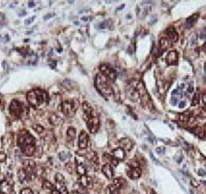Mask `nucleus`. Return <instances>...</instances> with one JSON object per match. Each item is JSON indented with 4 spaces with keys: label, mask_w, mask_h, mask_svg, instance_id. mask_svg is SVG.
I'll use <instances>...</instances> for the list:
<instances>
[{
    "label": "nucleus",
    "mask_w": 206,
    "mask_h": 194,
    "mask_svg": "<svg viewBox=\"0 0 206 194\" xmlns=\"http://www.w3.org/2000/svg\"><path fill=\"white\" fill-rule=\"evenodd\" d=\"M27 100L30 105L34 107H39L42 104H47L49 102L50 98L46 91L41 89H33L31 91L27 92Z\"/></svg>",
    "instance_id": "1"
},
{
    "label": "nucleus",
    "mask_w": 206,
    "mask_h": 194,
    "mask_svg": "<svg viewBox=\"0 0 206 194\" xmlns=\"http://www.w3.org/2000/svg\"><path fill=\"white\" fill-rule=\"evenodd\" d=\"M128 84L131 85L132 87H134L135 89H136V91L138 92V95H139L140 102L142 103L143 107H153L152 99H150L149 92H147L146 88H145L144 84H143L141 81H138L136 79H132V80L129 81Z\"/></svg>",
    "instance_id": "2"
},
{
    "label": "nucleus",
    "mask_w": 206,
    "mask_h": 194,
    "mask_svg": "<svg viewBox=\"0 0 206 194\" xmlns=\"http://www.w3.org/2000/svg\"><path fill=\"white\" fill-rule=\"evenodd\" d=\"M109 81L102 74H98L95 79V87L98 92L104 97H111L114 95V89L109 84Z\"/></svg>",
    "instance_id": "3"
},
{
    "label": "nucleus",
    "mask_w": 206,
    "mask_h": 194,
    "mask_svg": "<svg viewBox=\"0 0 206 194\" xmlns=\"http://www.w3.org/2000/svg\"><path fill=\"white\" fill-rule=\"evenodd\" d=\"M85 119H86V123L90 132L96 133L99 129V118H98L96 112L94 110L90 116H85Z\"/></svg>",
    "instance_id": "4"
},
{
    "label": "nucleus",
    "mask_w": 206,
    "mask_h": 194,
    "mask_svg": "<svg viewBox=\"0 0 206 194\" xmlns=\"http://www.w3.org/2000/svg\"><path fill=\"white\" fill-rule=\"evenodd\" d=\"M18 145L20 148L26 147L29 145H35V140L34 137L27 131H22L20 132L19 136H18Z\"/></svg>",
    "instance_id": "5"
},
{
    "label": "nucleus",
    "mask_w": 206,
    "mask_h": 194,
    "mask_svg": "<svg viewBox=\"0 0 206 194\" xmlns=\"http://www.w3.org/2000/svg\"><path fill=\"white\" fill-rule=\"evenodd\" d=\"M100 74L104 75L109 82H114L115 79H117V72H115V70L112 69L111 67L106 64H102L100 66Z\"/></svg>",
    "instance_id": "6"
},
{
    "label": "nucleus",
    "mask_w": 206,
    "mask_h": 194,
    "mask_svg": "<svg viewBox=\"0 0 206 194\" xmlns=\"http://www.w3.org/2000/svg\"><path fill=\"white\" fill-rule=\"evenodd\" d=\"M9 112L14 117L20 118L23 114V105L18 100H12L11 102V105H9Z\"/></svg>",
    "instance_id": "7"
},
{
    "label": "nucleus",
    "mask_w": 206,
    "mask_h": 194,
    "mask_svg": "<svg viewBox=\"0 0 206 194\" xmlns=\"http://www.w3.org/2000/svg\"><path fill=\"white\" fill-rule=\"evenodd\" d=\"M61 110L62 113L67 116V117H73L75 115V107L73 105V103H72V100L71 101H63L61 103Z\"/></svg>",
    "instance_id": "8"
},
{
    "label": "nucleus",
    "mask_w": 206,
    "mask_h": 194,
    "mask_svg": "<svg viewBox=\"0 0 206 194\" xmlns=\"http://www.w3.org/2000/svg\"><path fill=\"white\" fill-rule=\"evenodd\" d=\"M126 94H127V97L129 98V99H131L132 101H134V102L140 101L139 95H138V92L136 91V89L129 84H128L126 87Z\"/></svg>",
    "instance_id": "9"
},
{
    "label": "nucleus",
    "mask_w": 206,
    "mask_h": 194,
    "mask_svg": "<svg viewBox=\"0 0 206 194\" xmlns=\"http://www.w3.org/2000/svg\"><path fill=\"white\" fill-rule=\"evenodd\" d=\"M14 190V186L8 181L4 180L0 182V193L1 194H11Z\"/></svg>",
    "instance_id": "10"
},
{
    "label": "nucleus",
    "mask_w": 206,
    "mask_h": 194,
    "mask_svg": "<svg viewBox=\"0 0 206 194\" xmlns=\"http://www.w3.org/2000/svg\"><path fill=\"white\" fill-rule=\"evenodd\" d=\"M88 143H89V135L87 134L86 131H80L79 136V148L82 150L87 149Z\"/></svg>",
    "instance_id": "11"
},
{
    "label": "nucleus",
    "mask_w": 206,
    "mask_h": 194,
    "mask_svg": "<svg viewBox=\"0 0 206 194\" xmlns=\"http://www.w3.org/2000/svg\"><path fill=\"white\" fill-rule=\"evenodd\" d=\"M172 41L169 39V37L167 36H163L161 37L159 40V49L161 52H165L169 49V47H171Z\"/></svg>",
    "instance_id": "12"
},
{
    "label": "nucleus",
    "mask_w": 206,
    "mask_h": 194,
    "mask_svg": "<svg viewBox=\"0 0 206 194\" xmlns=\"http://www.w3.org/2000/svg\"><path fill=\"white\" fill-rule=\"evenodd\" d=\"M165 60H166V63L168 65H176L177 64V61H178V54L176 51H170L169 53L167 54L166 58H165Z\"/></svg>",
    "instance_id": "13"
},
{
    "label": "nucleus",
    "mask_w": 206,
    "mask_h": 194,
    "mask_svg": "<svg viewBox=\"0 0 206 194\" xmlns=\"http://www.w3.org/2000/svg\"><path fill=\"white\" fill-rule=\"evenodd\" d=\"M120 148L124 151H131L133 148V142L130 138L124 137L120 140Z\"/></svg>",
    "instance_id": "14"
},
{
    "label": "nucleus",
    "mask_w": 206,
    "mask_h": 194,
    "mask_svg": "<svg viewBox=\"0 0 206 194\" xmlns=\"http://www.w3.org/2000/svg\"><path fill=\"white\" fill-rule=\"evenodd\" d=\"M102 173L107 179H112L114 178V168H112L111 164L106 163L102 166Z\"/></svg>",
    "instance_id": "15"
},
{
    "label": "nucleus",
    "mask_w": 206,
    "mask_h": 194,
    "mask_svg": "<svg viewBox=\"0 0 206 194\" xmlns=\"http://www.w3.org/2000/svg\"><path fill=\"white\" fill-rule=\"evenodd\" d=\"M165 32H166V34H167V37H169V39L171 40L172 42H176L178 40V34H177L176 30L173 28V27H168Z\"/></svg>",
    "instance_id": "16"
},
{
    "label": "nucleus",
    "mask_w": 206,
    "mask_h": 194,
    "mask_svg": "<svg viewBox=\"0 0 206 194\" xmlns=\"http://www.w3.org/2000/svg\"><path fill=\"white\" fill-rule=\"evenodd\" d=\"M150 8H152V7L150 6L146 7V4H144V3L140 4V5L137 7V14H138V16H139V18H143L146 16V15L150 12Z\"/></svg>",
    "instance_id": "17"
},
{
    "label": "nucleus",
    "mask_w": 206,
    "mask_h": 194,
    "mask_svg": "<svg viewBox=\"0 0 206 194\" xmlns=\"http://www.w3.org/2000/svg\"><path fill=\"white\" fill-rule=\"evenodd\" d=\"M128 176H129L130 179H132V180H137V179H139L140 176H141V169H140V167L130 168V170L128 171Z\"/></svg>",
    "instance_id": "18"
},
{
    "label": "nucleus",
    "mask_w": 206,
    "mask_h": 194,
    "mask_svg": "<svg viewBox=\"0 0 206 194\" xmlns=\"http://www.w3.org/2000/svg\"><path fill=\"white\" fill-rule=\"evenodd\" d=\"M112 157L115 158V159L119 160V161L124 160V158H125V152H124V150H123V149H121V148L114 149V150L112 151Z\"/></svg>",
    "instance_id": "19"
},
{
    "label": "nucleus",
    "mask_w": 206,
    "mask_h": 194,
    "mask_svg": "<svg viewBox=\"0 0 206 194\" xmlns=\"http://www.w3.org/2000/svg\"><path fill=\"white\" fill-rule=\"evenodd\" d=\"M21 150L26 156H33L35 151H36V147H35V145H29L26 146V147H23Z\"/></svg>",
    "instance_id": "20"
},
{
    "label": "nucleus",
    "mask_w": 206,
    "mask_h": 194,
    "mask_svg": "<svg viewBox=\"0 0 206 194\" xmlns=\"http://www.w3.org/2000/svg\"><path fill=\"white\" fill-rule=\"evenodd\" d=\"M114 185L119 189V190H121V189L126 188L127 182H126V180L123 179V178H114Z\"/></svg>",
    "instance_id": "21"
},
{
    "label": "nucleus",
    "mask_w": 206,
    "mask_h": 194,
    "mask_svg": "<svg viewBox=\"0 0 206 194\" xmlns=\"http://www.w3.org/2000/svg\"><path fill=\"white\" fill-rule=\"evenodd\" d=\"M79 183L85 188H90L92 186V180L88 176H82L79 180Z\"/></svg>",
    "instance_id": "22"
},
{
    "label": "nucleus",
    "mask_w": 206,
    "mask_h": 194,
    "mask_svg": "<svg viewBox=\"0 0 206 194\" xmlns=\"http://www.w3.org/2000/svg\"><path fill=\"white\" fill-rule=\"evenodd\" d=\"M49 120H50V122H51V124H52V125H54V126L60 125V124H61V122H62V121H61V118H60L58 115L54 114V113H52V114L50 115Z\"/></svg>",
    "instance_id": "23"
},
{
    "label": "nucleus",
    "mask_w": 206,
    "mask_h": 194,
    "mask_svg": "<svg viewBox=\"0 0 206 194\" xmlns=\"http://www.w3.org/2000/svg\"><path fill=\"white\" fill-rule=\"evenodd\" d=\"M82 110H84L85 116H90L93 112H94V109H93V107L88 101H84V102H82Z\"/></svg>",
    "instance_id": "24"
},
{
    "label": "nucleus",
    "mask_w": 206,
    "mask_h": 194,
    "mask_svg": "<svg viewBox=\"0 0 206 194\" xmlns=\"http://www.w3.org/2000/svg\"><path fill=\"white\" fill-rule=\"evenodd\" d=\"M191 131L194 132L196 135H197L198 137L200 138H204L205 136V128L204 127H200V126H198V127H195L194 129H191Z\"/></svg>",
    "instance_id": "25"
},
{
    "label": "nucleus",
    "mask_w": 206,
    "mask_h": 194,
    "mask_svg": "<svg viewBox=\"0 0 206 194\" xmlns=\"http://www.w3.org/2000/svg\"><path fill=\"white\" fill-rule=\"evenodd\" d=\"M11 133H7L5 136L3 137V145L5 146L6 148H9L11 146L12 142H14V140H12V136H11Z\"/></svg>",
    "instance_id": "26"
},
{
    "label": "nucleus",
    "mask_w": 206,
    "mask_h": 194,
    "mask_svg": "<svg viewBox=\"0 0 206 194\" xmlns=\"http://www.w3.org/2000/svg\"><path fill=\"white\" fill-rule=\"evenodd\" d=\"M67 136H68L69 140H73L75 136H76V130L74 127H69L67 130Z\"/></svg>",
    "instance_id": "27"
},
{
    "label": "nucleus",
    "mask_w": 206,
    "mask_h": 194,
    "mask_svg": "<svg viewBox=\"0 0 206 194\" xmlns=\"http://www.w3.org/2000/svg\"><path fill=\"white\" fill-rule=\"evenodd\" d=\"M76 173H77V175L80 176V177H82V176H86L87 169H86V167L84 166V164H79V165H77Z\"/></svg>",
    "instance_id": "28"
},
{
    "label": "nucleus",
    "mask_w": 206,
    "mask_h": 194,
    "mask_svg": "<svg viewBox=\"0 0 206 194\" xmlns=\"http://www.w3.org/2000/svg\"><path fill=\"white\" fill-rule=\"evenodd\" d=\"M198 17H199V15L196 14L195 16L193 15V16H191L190 18H188V19H187V24H188V26H193V25H194V24L196 23V21H197Z\"/></svg>",
    "instance_id": "29"
},
{
    "label": "nucleus",
    "mask_w": 206,
    "mask_h": 194,
    "mask_svg": "<svg viewBox=\"0 0 206 194\" xmlns=\"http://www.w3.org/2000/svg\"><path fill=\"white\" fill-rule=\"evenodd\" d=\"M119 193H120V190L115 187L114 184H112V185H109L108 187H107V194H119Z\"/></svg>",
    "instance_id": "30"
},
{
    "label": "nucleus",
    "mask_w": 206,
    "mask_h": 194,
    "mask_svg": "<svg viewBox=\"0 0 206 194\" xmlns=\"http://www.w3.org/2000/svg\"><path fill=\"white\" fill-rule=\"evenodd\" d=\"M19 179H20L21 182H25L26 180H28V176H27L26 171H25L24 169L19 170Z\"/></svg>",
    "instance_id": "31"
},
{
    "label": "nucleus",
    "mask_w": 206,
    "mask_h": 194,
    "mask_svg": "<svg viewBox=\"0 0 206 194\" xmlns=\"http://www.w3.org/2000/svg\"><path fill=\"white\" fill-rule=\"evenodd\" d=\"M27 58H28V63L30 64H35L37 62V55L36 54H29L27 55Z\"/></svg>",
    "instance_id": "32"
},
{
    "label": "nucleus",
    "mask_w": 206,
    "mask_h": 194,
    "mask_svg": "<svg viewBox=\"0 0 206 194\" xmlns=\"http://www.w3.org/2000/svg\"><path fill=\"white\" fill-rule=\"evenodd\" d=\"M70 157H71V155L68 154V153H66V152H62L59 154V158L62 161H65V162H67V161L70 159Z\"/></svg>",
    "instance_id": "33"
},
{
    "label": "nucleus",
    "mask_w": 206,
    "mask_h": 194,
    "mask_svg": "<svg viewBox=\"0 0 206 194\" xmlns=\"http://www.w3.org/2000/svg\"><path fill=\"white\" fill-rule=\"evenodd\" d=\"M42 186H43L44 189H47V190H55V186L53 185L51 182H49V181H43V183H42Z\"/></svg>",
    "instance_id": "34"
},
{
    "label": "nucleus",
    "mask_w": 206,
    "mask_h": 194,
    "mask_svg": "<svg viewBox=\"0 0 206 194\" xmlns=\"http://www.w3.org/2000/svg\"><path fill=\"white\" fill-rule=\"evenodd\" d=\"M198 103H200V95L198 94V93H196V94L194 95V97H193L192 105L193 107H195V105H197Z\"/></svg>",
    "instance_id": "35"
},
{
    "label": "nucleus",
    "mask_w": 206,
    "mask_h": 194,
    "mask_svg": "<svg viewBox=\"0 0 206 194\" xmlns=\"http://www.w3.org/2000/svg\"><path fill=\"white\" fill-rule=\"evenodd\" d=\"M201 107H203V109H206V91L202 93V95H201Z\"/></svg>",
    "instance_id": "36"
},
{
    "label": "nucleus",
    "mask_w": 206,
    "mask_h": 194,
    "mask_svg": "<svg viewBox=\"0 0 206 194\" xmlns=\"http://www.w3.org/2000/svg\"><path fill=\"white\" fill-rule=\"evenodd\" d=\"M128 165L130 166V168H136V167H139V162H138L137 160L133 159V160H131V161H129Z\"/></svg>",
    "instance_id": "37"
},
{
    "label": "nucleus",
    "mask_w": 206,
    "mask_h": 194,
    "mask_svg": "<svg viewBox=\"0 0 206 194\" xmlns=\"http://www.w3.org/2000/svg\"><path fill=\"white\" fill-rule=\"evenodd\" d=\"M33 128H34V130L36 131L37 133H42L44 131V128L42 127L41 125H39V124H35L33 125Z\"/></svg>",
    "instance_id": "38"
},
{
    "label": "nucleus",
    "mask_w": 206,
    "mask_h": 194,
    "mask_svg": "<svg viewBox=\"0 0 206 194\" xmlns=\"http://www.w3.org/2000/svg\"><path fill=\"white\" fill-rule=\"evenodd\" d=\"M189 117H190V114H180L179 115V120L182 121V122H187L188 123Z\"/></svg>",
    "instance_id": "39"
},
{
    "label": "nucleus",
    "mask_w": 206,
    "mask_h": 194,
    "mask_svg": "<svg viewBox=\"0 0 206 194\" xmlns=\"http://www.w3.org/2000/svg\"><path fill=\"white\" fill-rule=\"evenodd\" d=\"M20 194H33V192H32V190L30 188H23Z\"/></svg>",
    "instance_id": "40"
},
{
    "label": "nucleus",
    "mask_w": 206,
    "mask_h": 194,
    "mask_svg": "<svg viewBox=\"0 0 206 194\" xmlns=\"http://www.w3.org/2000/svg\"><path fill=\"white\" fill-rule=\"evenodd\" d=\"M5 160H6V155H5V153L0 152V163L4 162Z\"/></svg>",
    "instance_id": "41"
},
{
    "label": "nucleus",
    "mask_w": 206,
    "mask_h": 194,
    "mask_svg": "<svg viewBox=\"0 0 206 194\" xmlns=\"http://www.w3.org/2000/svg\"><path fill=\"white\" fill-rule=\"evenodd\" d=\"M110 161H111V164L117 166V164H119V160H117L115 158H112V159H110Z\"/></svg>",
    "instance_id": "42"
},
{
    "label": "nucleus",
    "mask_w": 206,
    "mask_h": 194,
    "mask_svg": "<svg viewBox=\"0 0 206 194\" xmlns=\"http://www.w3.org/2000/svg\"><path fill=\"white\" fill-rule=\"evenodd\" d=\"M191 183H192V185L194 186L195 188L199 187V183H198V182H197V181H196V180H192V181H191Z\"/></svg>",
    "instance_id": "43"
},
{
    "label": "nucleus",
    "mask_w": 206,
    "mask_h": 194,
    "mask_svg": "<svg viewBox=\"0 0 206 194\" xmlns=\"http://www.w3.org/2000/svg\"><path fill=\"white\" fill-rule=\"evenodd\" d=\"M60 194H69V192L67 191L66 187H64L63 189H61V190H60Z\"/></svg>",
    "instance_id": "44"
},
{
    "label": "nucleus",
    "mask_w": 206,
    "mask_h": 194,
    "mask_svg": "<svg viewBox=\"0 0 206 194\" xmlns=\"http://www.w3.org/2000/svg\"><path fill=\"white\" fill-rule=\"evenodd\" d=\"M4 107V103H3V98H2L1 94H0V109H3Z\"/></svg>",
    "instance_id": "45"
},
{
    "label": "nucleus",
    "mask_w": 206,
    "mask_h": 194,
    "mask_svg": "<svg viewBox=\"0 0 206 194\" xmlns=\"http://www.w3.org/2000/svg\"><path fill=\"white\" fill-rule=\"evenodd\" d=\"M33 20H34V17H33V18H31V19H28V20H27V21L25 22V24H27V25H28V24H31Z\"/></svg>",
    "instance_id": "46"
},
{
    "label": "nucleus",
    "mask_w": 206,
    "mask_h": 194,
    "mask_svg": "<svg viewBox=\"0 0 206 194\" xmlns=\"http://www.w3.org/2000/svg\"><path fill=\"white\" fill-rule=\"evenodd\" d=\"M185 101H182V102H180V104L178 105V107H179L180 109H183V107H185Z\"/></svg>",
    "instance_id": "47"
},
{
    "label": "nucleus",
    "mask_w": 206,
    "mask_h": 194,
    "mask_svg": "<svg viewBox=\"0 0 206 194\" xmlns=\"http://www.w3.org/2000/svg\"><path fill=\"white\" fill-rule=\"evenodd\" d=\"M52 194H60V191L57 190V189H55V190L52 191Z\"/></svg>",
    "instance_id": "48"
},
{
    "label": "nucleus",
    "mask_w": 206,
    "mask_h": 194,
    "mask_svg": "<svg viewBox=\"0 0 206 194\" xmlns=\"http://www.w3.org/2000/svg\"><path fill=\"white\" fill-rule=\"evenodd\" d=\"M28 5H29L30 7H33V6L35 5V4H34V2H33V1H30L29 3H28Z\"/></svg>",
    "instance_id": "49"
},
{
    "label": "nucleus",
    "mask_w": 206,
    "mask_h": 194,
    "mask_svg": "<svg viewBox=\"0 0 206 194\" xmlns=\"http://www.w3.org/2000/svg\"><path fill=\"white\" fill-rule=\"evenodd\" d=\"M70 194H82V193L79 192V191H72V192L70 193Z\"/></svg>",
    "instance_id": "50"
},
{
    "label": "nucleus",
    "mask_w": 206,
    "mask_h": 194,
    "mask_svg": "<svg viewBox=\"0 0 206 194\" xmlns=\"http://www.w3.org/2000/svg\"><path fill=\"white\" fill-rule=\"evenodd\" d=\"M194 91V89H193V87H190L189 89H188V92H193Z\"/></svg>",
    "instance_id": "51"
},
{
    "label": "nucleus",
    "mask_w": 206,
    "mask_h": 194,
    "mask_svg": "<svg viewBox=\"0 0 206 194\" xmlns=\"http://www.w3.org/2000/svg\"><path fill=\"white\" fill-rule=\"evenodd\" d=\"M199 175L200 176H203V175H205V173H204V171H199Z\"/></svg>",
    "instance_id": "52"
},
{
    "label": "nucleus",
    "mask_w": 206,
    "mask_h": 194,
    "mask_svg": "<svg viewBox=\"0 0 206 194\" xmlns=\"http://www.w3.org/2000/svg\"><path fill=\"white\" fill-rule=\"evenodd\" d=\"M150 194H156L155 190H153V189H150Z\"/></svg>",
    "instance_id": "53"
},
{
    "label": "nucleus",
    "mask_w": 206,
    "mask_h": 194,
    "mask_svg": "<svg viewBox=\"0 0 206 194\" xmlns=\"http://www.w3.org/2000/svg\"><path fill=\"white\" fill-rule=\"evenodd\" d=\"M25 15H26V12H22V14H20V16H25Z\"/></svg>",
    "instance_id": "54"
},
{
    "label": "nucleus",
    "mask_w": 206,
    "mask_h": 194,
    "mask_svg": "<svg viewBox=\"0 0 206 194\" xmlns=\"http://www.w3.org/2000/svg\"><path fill=\"white\" fill-rule=\"evenodd\" d=\"M204 67H205V71H206V63H205V65H204Z\"/></svg>",
    "instance_id": "55"
}]
</instances>
